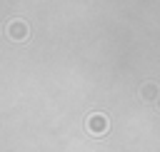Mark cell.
Listing matches in <instances>:
<instances>
[{
	"label": "cell",
	"instance_id": "obj_1",
	"mask_svg": "<svg viewBox=\"0 0 160 152\" xmlns=\"http://www.w3.org/2000/svg\"><path fill=\"white\" fill-rule=\"evenodd\" d=\"M85 130H88V135H92V137H102V135L110 130V120H108L102 112H92V115L85 120Z\"/></svg>",
	"mask_w": 160,
	"mask_h": 152
},
{
	"label": "cell",
	"instance_id": "obj_2",
	"mask_svg": "<svg viewBox=\"0 0 160 152\" xmlns=\"http://www.w3.org/2000/svg\"><path fill=\"white\" fill-rule=\"evenodd\" d=\"M28 32H30V27H28L25 20H10L8 27H5V35H8L10 40H15V42L28 40Z\"/></svg>",
	"mask_w": 160,
	"mask_h": 152
},
{
	"label": "cell",
	"instance_id": "obj_3",
	"mask_svg": "<svg viewBox=\"0 0 160 152\" xmlns=\"http://www.w3.org/2000/svg\"><path fill=\"white\" fill-rule=\"evenodd\" d=\"M140 100H145V102H158L160 100V87L152 82V80H148V82H142L140 85Z\"/></svg>",
	"mask_w": 160,
	"mask_h": 152
},
{
	"label": "cell",
	"instance_id": "obj_4",
	"mask_svg": "<svg viewBox=\"0 0 160 152\" xmlns=\"http://www.w3.org/2000/svg\"><path fill=\"white\" fill-rule=\"evenodd\" d=\"M158 107H160V100H158Z\"/></svg>",
	"mask_w": 160,
	"mask_h": 152
}]
</instances>
